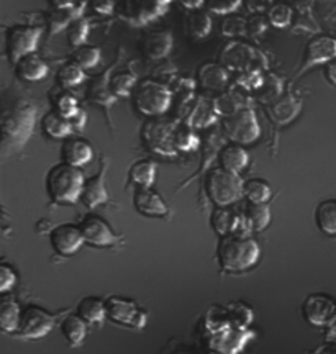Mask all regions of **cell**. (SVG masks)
<instances>
[{"label": "cell", "mask_w": 336, "mask_h": 354, "mask_svg": "<svg viewBox=\"0 0 336 354\" xmlns=\"http://www.w3.org/2000/svg\"><path fill=\"white\" fill-rule=\"evenodd\" d=\"M84 79H86V73H84L81 66L74 63V61L63 64L61 69L57 71V84L64 88L76 87L84 81Z\"/></svg>", "instance_id": "cell-40"}, {"label": "cell", "mask_w": 336, "mask_h": 354, "mask_svg": "<svg viewBox=\"0 0 336 354\" xmlns=\"http://www.w3.org/2000/svg\"><path fill=\"white\" fill-rule=\"evenodd\" d=\"M81 232L84 234V240L92 246L97 248H112L118 246L122 243V236L110 228V225L99 215L89 214L86 215L79 223Z\"/></svg>", "instance_id": "cell-12"}, {"label": "cell", "mask_w": 336, "mask_h": 354, "mask_svg": "<svg viewBox=\"0 0 336 354\" xmlns=\"http://www.w3.org/2000/svg\"><path fill=\"white\" fill-rule=\"evenodd\" d=\"M35 125H37V109L28 102H15L10 107L3 109L2 122H0V131H2L0 149L3 156L20 153L32 138Z\"/></svg>", "instance_id": "cell-1"}, {"label": "cell", "mask_w": 336, "mask_h": 354, "mask_svg": "<svg viewBox=\"0 0 336 354\" xmlns=\"http://www.w3.org/2000/svg\"><path fill=\"white\" fill-rule=\"evenodd\" d=\"M61 333L71 346H81L87 336V322L79 315H66L59 325Z\"/></svg>", "instance_id": "cell-31"}, {"label": "cell", "mask_w": 336, "mask_h": 354, "mask_svg": "<svg viewBox=\"0 0 336 354\" xmlns=\"http://www.w3.org/2000/svg\"><path fill=\"white\" fill-rule=\"evenodd\" d=\"M232 328H250L253 322V310L243 302H232L227 305Z\"/></svg>", "instance_id": "cell-41"}, {"label": "cell", "mask_w": 336, "mask_h": 354, "mask_svg": "<svg viewBox=\"0 0 336 354\" xmlns=\"http://www.w3.org/2000/svg\"><path fill=\"white\" fill-rule=\"evenodd\" d=\"M84 6L86 3H76L74 7L69 8H51L46 15L48 21V32H50V37H55L59 32H63L64 28H69V25L73 24L74 20L81 19Z\"/></svg>", "instance_id": "cell-23"}, {"label": "cell", "mask_w": 336, "mask_h": 354, "mask_svg": "<svg viewBox=\"0 0 336 354\" xmlns=\"http://www.w3.org/2000/svg\"><path fill=\"white\" fill-rule=\"evenodd\" d=\"M102 53L97 46H91V44H82V46L76 48V51L73 53V59L74 63H77L81 68L86 69H92L99 64Z\"/></svg>", "instance_id": "cell-43"}, {"label": "cell", "mask_w": 336, "mask_h": 354, "mask_svg": "<svg viewBox=\"0 0 336 354\" xmlns=\"http://www.w3.org/2000/svg\"><path fill=\"white\" fill-rule=\"evenodd\" d=\"M212 30V19L207 12L194 10L187 17V32L194 38H205Z\"/></svg>", "instance_id": "cell-39"}, {"label": "cell", "mask_w": 336, "mask_h": 354, "mask_svg": "<svg viewBox=\"0 0 336 354\" xmlns=\"http://www.w3.org/2000/svg\"><path fill=\"white\" fill-rule=\"evenodd\" d=\"M133 205L138 214L144 216H153V218H161L171 214L167 203L158 192L149 187H136L133 192Z\"/></svg>", "instance_id": "cell-17"}, {"label": "cell", "mask_w": 336, "mask_h": 354, "mask_svg": "<svg viewBox=\"0 0 336 354\" xmlns=\"http://www.w3.org/2000/svg\"><path fill=\"white\" fill-rule=\"evenodd\" d=\"M205 326L210 331V335L232 328V322H230L227 307H220V305L210 307L205 315Z\"/></svg>", "instance_id": "cell-38"}, {"label": "cell", "mask_w": 336, "mask_h": 354, "mask_svg": "<svg viewBox=\"0 0 336 354\" xmlns=\"http://www.w3.org/2000/svg\"><path fill=\"white\" fill-rule=\"evenodd\" d=\"M41 130L46 136H50V138L66 140L69 138L71 133L74 131V127L69 118H66L61 113L53 110V112H48L45 117L41 118Z\"/></svg>", "instance_id": "cell-26"}, {"label": "cell", "mask_w": 336, "mask_h": 354, "mask_svg": "<svg viewBox=\"0 0 336 354\" xmlns=\"http://www.w3.org/2000/svg\"><path fill=\"white\" fill-rule=\"evenodd\" d=\"M236 84L246 91H259L264 84V76L258 69H246L238 74Z\"/></svg>", "instance_id": "cell-47"}, {"label": "cell", "mask_w": 336, "mask_h": 354, "mask_svg": "<svg viewBox=\"0 0 336 354\" xmlns=\"http://www.w3.org/2000/svg\"><path fill=\"white\" fill-rule=\"evenodd\" d=\"M268 20L277 28H286L292 20V8L287 3H274L268 10Z\"/></svg>", "instance_id": "cell-46"}, {"label": "cell", "mask_w": 336, "mask_h": 354, "mask_svg": "<svg viewBox=\"0 0 336 354\" xmlns=\"http://www.w3.org/2000/svg\"><path fill=\"white\" fill-rule=\"evenodd\" d=\"M48 64L41 56L33 53V55L24 56L15 63V74L17 77L25 82H37L41 81L48 76Z\"/></svg>", "instance_id": "cell-22"}, {"label": "cell", "mask_w": 336, "mask_h": 354, "mask_svg": "<svg viewBox=\"0 0 336 354\" xmlns=\"http://www.w3.org/2000/svg\"><path fill=\"white\" fill-rule=\"evenodd\" d=\"M223 131L233 143L250 145L259 138L261 128L254 110L246 107L240 112L223 117Z\"/></svg>", "instance_id": "cell-7"}, {"label": "cell", "mask_w": 336, "mask_h": 354, "mask_svg": "<svg viewBox=\"0 0 336 354\" xmlns=\"http://www.w3.org/2000/svg\"><path fill=\"white\" fill-rule=\"evenodd\" d=\"M105 310H107L109 320L136 330L144 328L146 318H148L144 310L140 308L133 300L118 297V295H110L105 300Z\"/></svg>", "instance_id": "cell-11"}, {"label": "cell", "mask_w": 336, "mask_h": 354, "mask_svg": "<svg viewBox=\"0 0 336 354\" xmlns=\"http://www.w3.org/2000/svg\"><path fill=\"white\" fill-rule=\"evenodd\" d=\"M91 6L100 15H110L117 10V0H91Z\"/></svg>", "instance_id": "cell-53"}, {"label": "cell", "mask_w": 336, "mask_h": 354, "mask_svg": "<svg viewBox=\"0 0 336 354\" xmlns=\"http://www.w3.org/2000/svg\"><path fill=\"white\" fill-rule=\"evenodd\" d=\"M243 2L251 13H263L274 6L272 0H243Z\"/></svg>", "instance_id": "cell-54"}, {"label": "cell", "mask_w": 336, "mask_h": 354, "mask_svg": "<svg viewBox=\"0 0 336 354\" xmlns=\"http://www.w3.org/2000/svg\"><path fill=\"white\" fill-rule=\"evenodd\" d=\"M180 2H183L184 7L192 8V10H197L202 3H205V0H180Z\"/></svg>", "instance_id": "cell-60"}, {"label": "cell", "mask_w": 336, "mask_h": 354, "mask_svg": "<svg viewBox=\"0 0 336 354\" xmlns=\"http://www.w3.org/2000/svg\"><path fill=\"white\" fill-rule=\"evenodd\" d=\"M222 33L225 37H238L246 33V20L243 17L230 15L222 21Z\"/></svg>", "instance_id": "cell-48"}, {"label": "cell", "mask_w": 336, "mask_h": 354, "mask_svg": "<svg viewBox=\"0 0 336 354\" xmlns=\"http://www.w3.org/2000/svg\"><path fill=\"white\" fill-rule=\"evenodd\" d=\"M220 165L223 169L230 172H235L240 174L243 169H246V166L250 165V154L241 145L238 143H230L225 145L220 149Z\"/></svg>", "instance_id": "cell-24"}, {"label": "cell", "mask_w": 336, "mask_h": 354, "mask_svg": "<svg viewBox=\"0 0 336 354\" xmlns=\"http://www.w3.org/2000/svg\"><path fill=\"white\" fill-rule=\"evenodd\" d=\"M171 0H118L117 13L128 24L143 25L159 17Z\"/></svg>", "instance_id": "cell-10"}, {"label": "cell", "mask_w": 336, "mask_h": 354, "mask_svg": "<svg viewBox=\"0 0 336 354\" xmlns=\"http://www.w3.org/2000/svg\"><path fill=\"white\" fill-rule=\"evenodd\" d=\"M243 184L240 174L230 172L223 167H216L207 174L205 187L210 201L216 207H228L243 197Z\"/></svg>", "instance_id": "cell-5"}, {"label": "cell", "mask_w": 336, "mask_h": 354, "mask_svg": "<svg viewBox=\"0 0 336 354\" xmlns=\"http://www.w3.org/2000/svg\"><path fill=\"white\" fill-rule=\"evenodd\" d=\"M21 320V308L13 297H3L0 302V325L6 333L15 335Z\"/></svg>", "instance_id": "cell-33"}, {"label": "cell", "mask_w": 336, "mask_h": 354, "mask_svg": "<svg viewBox=\"0 0 336 354\" xmlns=\"http://www.w3.org/2000/svg\"><path fill=\"white\" fill-rule=\"evenodd\" d=\"M302 313L307 323L312 326H325L328 325L331 318L336 313V302L326 294H310L302 305Z\"/></svg>", "instance_id": "cell-15"}, {"label": "cell", "mask_w": 336, "mask_h": 354, "mask_svg": "<svg viewBox=\"0 0 336 354\" xmlns=\"http://www.w3.org/2000/svg\"><path fill=\"white\" fill-rule=\"evenodd\" d=\"M43 30L38 26L13 25L6 33V53L12 64L37 51Z\"/></svg>", "instance_id": "cell-6"}, {"label": "cell", "mask_w": 336, "mask_h": 354, "mask_svg": "<svg viewBox=\"0 0 336 354\" xmlns=\"http://www.w3.org/2000/svg\"><path fill=\"white\" fill-rule=\"evenodd\" d=\"M110 88L117 97H128L133 92V88H136V76L128 71L113 74L110 77Z\"/></svg>", "instance_id": "cell-42"}, {"label": "cell", "mask_w": 336, "mask_h": 354, "mask_svg": "<svg viewBox=\"0 0 336 354\" xmlns=\"http://www.w3.org/2000/svg\"><path fill=\"white\" fill-rule=\"evenodd\" d=\"M259 91L264 92V97L266 99H276V97L281 95V82L279 79L274 76L264 77V84Z\"/></svg>", "instance_id": "cell-52"}, {"label": "cell", "mask_w": 336, "mask_h": 354, "mask_svg": "<svg viewBox=\"0 0 336 354\" xmlns=\"http://www.w3.org/2000/svg\"><path fill=\"white\" fill-rule=\"evenodd\" d=\"M216 110H218L220 117H228V115H233L240 110L250 107V100L246 99L245 95L240 94L238 91H225L222 95H218L215 99Z\"/></svg>", "instance_id": "cell-34"}, {"label": "cell", "mask_w": 336, "mask_h": 354, "mask_svg": "<svg viewBox=\"0 0 336 354\" xmlns=\"http://www.w3.org/2000/svg\"><path fill=\"white\" fill-rule=\"evenodd\" d=\"M312 354H336V346H335V344H331V343L320 344V346L313 349Z\"/></svg>", "instance_id": "cell-57"}, {"label": "cell", "mask_w": 336, "mask_h": 354, "mask_svg": "<svg viewBox=\"0 0 336 354\" xmlns=\"http://www.w3.org/2000/svg\"><path fill=\"white\" fill-rule=\"evenodd\" d=\"M256 336L250 328H228L210 335V349L214 354H240Z\"/></svg>", "instance_id": "cell-14"}, {"label": "cell", "mask_w": 336, "mask_h": 354, "mask_svg": "<svg viewBox=\"0 0 336 354\" xmlns=\"http://www.w3.org/2000/svg\"><path fill=\"white\" fill-rule=\"evenodd\" d=\"M77 315L91 325H102L107 318V310H105V300L99 297H84L77 304Z\"/></svg>", "instance_id": "cell-32"}, {"label": "cell", "mask_w": 336, "mask_h": 354, "mask_svg": "<svg viewBox=\"0 0 336 354\" xmlns=\"http://www.w3.org/2000/svg\"><path fill=\"white\" fill-rule=\"evenodd\" d=\"M174 123L165 120H149L144 123L141 136H143V143L149 151L156 153L159 156L172 158L178 154L174 145Z\"/></svg>", "instance_id": "cell-8"}, {"label": "cell", "mask_w": 336, "mask_h": 354, "mask_svg": "<svg viewBox=\"0 0 336 354\" xmlns=\"http://www.w3.org/2000/svg\"><path fill=\"white\" fill-rule=\"evenodd\" d=\"M89 30H91L89 20H86L84 17L74 20L68 28V43L73 48L82 46V44L86 43L87 37H89Z\"/></svg>", "instance_id": "cell-45"}, {"label": "cell", "mask_w": 336, "mask_h": 354, "mask_svg": "<svg viewBox=\"0 0 336 354\" xmlns=\"http://www.w3.org/2000/svg\"><path fill=\"white\" fill-rule=\"evenodd\" d=\"M71 123H73L74 130L82 131L84 128H86V123H87V113L81 109V110H79V113L76 115V117L71 118Z\"/></svg>", "instance_id": "cell-55"}, {"label": "cell", "mask_w": 336, "mask_h": 354, "mask_svg": "<svg viewBox=\"0 0 336 354\" xmlns=\"http://www.w3.org/2000/svg\"><path fill=\"white\" fill-rule=\"evenodd\" d=\"M336 57V39L331 37H315L307 43L304 51V64L299 76L313 66L330 63Z\"/></svg>", "instance_id": "cell-16"}, {"label": "cell", "mask_w": 336, "mask_h": 354, "mask_svg": "<svg viewBox=\"0 0 336 354\" xmlns=\"http://www.w3.org/2000/svg\"><path fill=\"white\" fill-rule=\"evenodd\" d=\"M326 77H328V81L336 86V61L335 63H330L328 64V69H326Z\"/></svg>", "instance_id": "cell-59"}, {"label": "cell", "mask_w": 336, "mask_h": 354, "mask_svg": "<svg viewBox=\"0 0 336 354\" xmlns=\"http://www.w3.org/2000/svg\"><path fill=\"white\" fill-rule=\"evenodd\" d=\"M110 77L112 76H109V74L97 76L91 82L89 88H87V99L97 105H102V107L107 110L112 109V105L118 99L112 92V88H110Z\"/></svg>", "instance_id": "cell-25"}, {"label": "cell", "mask_w": 336, "mask_h": 354, "mask_svg": "<svg viewBox=\"0 0 336 354\" xmlns=\"http://www.w3.org/2000/svg\"><path fill=\"white\" fill-rule=\"evenodd\" d=\"M300 109H302V104H300L297 97L287 95L282 97V99L277 102H274L271 107H269V115H271L272 120L279 123V125H287V123L297 117Z\"/></svg>", "instance_id": "cell-28"}, {"label": "cell", "mask_w": 336, "mask_h": 354, "mask_svg": "<svg viewBox=\"0 0 336 354\" xmlns=\"http://www.w3.org/2000/svg\"><path fill=\"white\" fill-rule=\"evenodd\" d=\"M174 145L178 151H185V153H192L197 151L198 145H200V140H198L197 133L194 128L189 125H185L183 122L180 125L176 127L174 131Z\"/></svg>", "instance_id": "cell-37"}, {"label": "cell", "mask_w": 336, "mask_h": 354, "mask_svg": "<svg viewBox=\"0 0 336 354\" xmlns=\"http://www.w3.org/2000/svg\"><path fill=\"white\" fill-rule=\"evenodd\" d=\"M261 256V248L258 241L251 236H240V234H227L222 236L216 250L220 268L225 272H245L248 269L258 264Z\"/></svg>", "instance_id": "cell-2"}, {"label": "cell", "mask_w": 336, "mask_h": 354, "mask_svg": "<svg viewBox=\"0 0 336 354\" xmlns=\"http://www.w3.org/2000/svg\"><path fill=\"white\" fill-rule=\"evenodd\" d=\"M268 28V20L264 19L263 13H253L250 19L246 20V33L251 37H258V35L264 33Z\"/></svg>", "instance_id": "cell-51"}, {"label": "cell", "mask_w": 336, "mask_h": 354, "mask_svg": "<svg viewBox=\"0 0 336 354\" xmlns=\"http://www.w3.org/2000/svg\"><path fill=\"white\" fill-rule=\"evenodd\" d=\"M156 162L153 159H138L131 165L128 177L136 187H153L156 180Z\"/></svg>", "instance_id": "cell-30"}, {"label": "cell", "mask_w": 336, "mask_h": 354, "mask_svg": "<svg viewBox=\"0 0 336 354\" xmlns=\"http://www.w3.org/2000/svg\"><path fill=\"white\" fill-rule=\"evenodd\" d=\"M135 109L146 117H158L172 107V92L165 84L146 79L133 92Z\"/></svg>", "instance_id": "cell-4"}, {"label": "cell", "mask_w": 336, "mask_h": 354, "mask_svg": "<svg viewBox=\"0 0 336 354\" xmlns=\"http://www.w3.org/2000/svg\"><path fill=\"white\" fill-rule=\"evenodd\" d=\"M245 216L253 232H263L271 223V210L266 203H250L245 210Z\"/></svg>", "instance_id": "cell-36"}, {"label": "cell", "mask_w": 336, "mask_h": 354, "mask_svg": "<svg viewBox=\"0 0 336 354\" xmlns=\"http://www.w3.org/2000/svg\"><path fill=\"white\" fill-rule=\"evenodd\" d=\"M243 197L250 203H266L272 197V189L263 179H248L243 184Z\"/></svg>", "instance_id": "cell-35"}, {"label": "cell", "mask_w": 336, "mask_h": 354, "mask_svg": "<svg viewBox=\"0 0 336 354\" xmlns=\"http://www.w3.org/2000/svg\"><path fill=\"white\" fill-rule=\"evenodd\" d=\"M53 105H55V112L61 113L63 117L66 118H73L76 117V115L79 113V110H81V107H79V102L76 97H74L73 94H69V92H61V94H57L55 97V100H53Z\"/></svg>", "instance_id": "cell-44"}, {"label": "cell", "mask_w": 336, "mask_h": 354, "mask_svg": "<svg viewBox=\"0 0 336 354\" xmlns=\"http://www.w3.org/2000/svg\"><path fill=\"white\" fill-rule=\"evenodd\" d=\"M198 84L209 91H225L228 86V71L220 64H203L198 69Z\"/></svg>", "instance_id": "cell-27"}, {"label": "cell", "mask_w": 336, "mask_h": 354, "mask_svg": "<svg viewBox=\"0 0 336 354\" xmlns=\"http://www.w3.org/2000/svg\"><path fill=\"white\" fill-rule=\"evenodd\" d=\"M50 243L56 254L68 258V256L76 254L84 246L86 240H84V234L79 225L61 223L51 228Z\"/></svg>", "instance_id": "cell-13"}, {"label": "cell", "mask_w": 336, "mask_h": 354, "mask_svg": "<svg viewBox=\"0 0 336 354\" xmlns=\"http://www.w3.org/2000/svg\"><path fill=\"white\" fill-rule=\"evenodd\" d=\"M51 8H69L76 6V0H48Z\"/></svg>", "instance_id": "cell-56"}, {"label": "cell", "mask_w": 336, "mask_h": 354, "mask_svg": "<svg viewBox=\"0 0 336 354\" xmlns=\"http://www.w3.org/2000/svg\"><path fill=\"white\" fill-rule=\"evenodd\" d=\"M243 0H205L207 8L218 15H228V13L235 12Z\"/></svg>", "instance_id": "cell-49"}, {"label": "cell", "mask_w": 336, "mask_h": 354, "mask_svg": "<svg viewBox=\"0 0 336 354\" xmlns=\"http://www.w3.org/2000/svg\"><path fill=\"white\" fill-rule=\"evenodd\" d=\"M172 50V35L166 30L148 33L141 41V51L151 61L165 59Z\"/></svg>", "instance_id": "cell-21"}, {"label": "cell", "mask_w": 336, "mask_h": 354, "mask_svg": "<svg viewBox=\"0 0 336 354\" xmlns=\"http://www.w3.org/2000/svg\"><path fill=\"white\" fill-rule=\"evenodd\" d=\"M220 113L216 110L215 99H207V97H197L194 102L191 110L187 112L184 123L194 130H202V128H209L216 123Z\"/></svg>", "instance_id": "cell-18"}, {"label": "cell", "mask_w": 336, "mask_h": 354, "mask_svg": "<svg viewBox=\"0 0 336 354\" xmlns=\"http://www.w3.org/2000/svg\"><path fill=\"white\" fill-rule=\"evenodd\" d=\"M317 228L326 236H336V198L321 201L315 209Z\"/></svg>", "instance_id": "cell-29"}, {"label": "cell", "mask_w": 336, "mask_h": 354, "mask_svg": "<svg viewBox=\"0 0 336 354\" xmlns=\"http://www.w3.org/2000/svg\"><path fill=\"white\" fill-rule=\"evenodd\" d=\"M84 185L82 171L66 162L55 165L46 174V192L56 203H76L81 201Z\"/></svg>", "instance_id": "cell-3"}, {"label": "cell", "mask_w": 336, "mask_h": 354, "mask_svg": "<svg viewBox=\"0 0 336 354\" xmlns=\"http://www.w3.org/2000/svg\"><path fill=\"white\" fill-rule=\"evenodd\" d=\"M17 284V272L7 263L0 264V292L7 294Z\"/></svg>", "instance_id": "cell-50"}, {"label": "cell", "mask_w": 336, "mask_h": 354, "mask_svg": "<svg viewBox=\"0 0 336 354\" xmlns=\"http://www.w3.org/2000/svg\"><path fill=\"white\" fill-rule=\"evenodd\" d=\"M61 158H63V162H66V165L82 167L92 161L94 148L87 140L79 138V136H69L61 146Z\"/></svg>", "instance_id": "cell-19"}, {"label": "cell", "mask_w": 336, "mask_h": 354, "mask_svg": "<svg viewBox=\"0 0 336 354\" xmlns=\"http://www.w3.org/2000/svg\"><path fill=\"white\" fill-rule=\"evenodd\" d=\"M56 318L51 315L50 312H46L45 308L38 307V305H26L25 308H21V320L17 336L20 338H28V339H38L46 336L50 331L55 328Z\"/></svg>", "instance_id": "cell-9"}, {"label": "cell", "mask_w": 336, "mask_h": 354, "mask_svg": "<svg viewBox=\"0 0 336 354\" xmlns=\"http://www.w3.org/2000/svg\"><path fill=\"white\" fill-rule=\"evenodd\" d=\"M331 339H336V313L326 325V342H331Z\"/></svg>", "instance_id": "cell-58"}, {"label": "cell", "mask_w": 336, "mask_h": 354, "mask_svg": "<svg viewBox=\"0 0 336 354\" xmlns=\"http://www.w3.org/2000/svg\"><path fill=\"white\" fill-rule=\"evenodd\" d=\"M105 171H107V165H105V161H102V167L100 171L97 172V176H94L89 180H86L81 202L87 207V209L94 210L95 207H99L102 203L109 201L107 189H105Z\"/></svg>", "instance_id": "cell-20"}]
</instances>
